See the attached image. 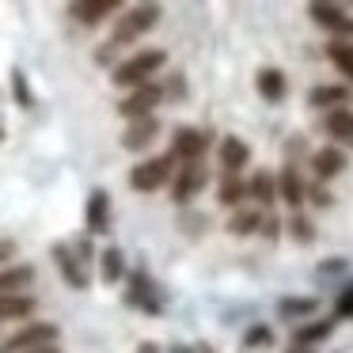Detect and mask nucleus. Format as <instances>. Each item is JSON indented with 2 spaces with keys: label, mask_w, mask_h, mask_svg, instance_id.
Segmentation results:
<instances>
[{
  "label": "nucleus",
  "mask_w": 353,
  "mask_h": 353,
  "mask_svg": "<svg viewBox=\"0 0 353 353\" xmlns=\"http://www.w3.org/2000/svg\"><path fill=\"white\" fill-rule=\"evenodd\" d=\"M160 16H163L160 4H137V8H130V12H125V16L114 23L107 46H114V50H118V46H133L141 34H148L156 23H160Z\"/></svg>",
  "instance_id": "f257e3e1"
},
{
  "label": "nucleus",
  "mask_w": 353,
  "mask_h": 353,
  "mask_svg": "<svg viewBox=\"0 0 353 353\" xmlns=\"http://www.w3.org/2000/svg\"><path fill=\"white\" fill-rule=\"evenodd\" d=\"M163 61H168V57H163V50H141V54H130L114 69V84L118 88H130V92H133V88L148 84V80H152V72L163 69Z\"/></svg>",
  "instance_id": "f03ea898"
},
{
  "label": "nucleus",
  "mask_w": 353,
  "mask_h": 353,
  "mask_svg": "<svg viewBox=\"0 0 353 353\" xmlns=\"http://www.w3.org/2000/svg\"><path fill=\"white\" fill-rule=\"evenodd\" d=\"M175 171H179V163H175V156H152V160H145V163H137V168L130 171V186L137 194H152V190H160V186H168L171 179H175Z\"/></svg>",
  "instance_id": "7ed1b4c3"
},
{
  "label": "nucleus",
  "mask_w": 353,
  "mask_h": 353,
  "mask_svg": "<svg viewBox=\"0 0 353 353\" xmlns=\"http://www.w3.org/2000/svg\"><path fill=\"white\" fill-rule=\"evenodd\" d=\"M125 304L137 307V312H145V315H160L163 312L160 289H156V281H152L148 270H130V277H125Z\"/></svg>",
  "instance_id": "20e7f679"
},
{
  "label": "nucleus",
  "mask_w": 353,
  "mask_h": 353,
  "mask_svg": "<svg viewBox=\"0 0 353 353\" xmlns=\"http://www.w3.org/2000/svg\"><path fill=\"white\" fill-rule=\"evenodd\" d=\"M57 334H61V330H57L54 323H27V327H19L16 334H8L0 342V353H31V350H39V345H54Z\"/></svg>",
  "instance_id": "39448f33"
},
{
  "label": "nucleus",
  "mask_w": 353,
  "mask_h": 353,
  "mask_svg": "<svg viewBox=\"0 0 353 353\" xmlns=\"http://www.w3.org/2000/svg\"><path fill=\"white\" fill-rule=\"evenodd\" d=\"M160 103H163V88L148 80V84L133 88V92L125 95L122 103H118V114H122L125 122H137V118H148V114H152Z\"/></svg>",
  "instance_id": "423d86ee"
},
{
  "label": "nucleus",
  "mask_w": 353,
  "mask_h": 353,
  "mask_svg": "<svg viewBox=\"0 0 353 353\" xmlns=\"http://www.w3.org/2000/svg\"><path fill=\"white\" fill-rule=\"evenodd\" d=\"M205 148H209V133L198 130V125H179L175 137H171V156L175 163H201L205 160Z\"/></svg>",
  "instance_id": "0eeeda50"
},
{
  "label": "nucleus",
  "mask_w": 353,
  "mask_h": 353,
  "mask_svg": "<svg viewBox=\"0 0 353 353\" xmlns=\"http://www.w3.org/2000/svg\"><path fill=\"white\" fill-rule=\"evenodd\" d=\"M205 183H209L205 163H183V168L175 171V179H171V198H175L179 205H186L194 194L205 190Z\"/></svg>",
  "instance_id": "6e6552de"
},
{
  "label": "nucleus",
  "mask_w": 353,
  "mask_h": 353,
  "mask_svg": "<svg viewBox=\"0 0 353 353\" xmlns=\"http://www.w3.org/2000/svg\"><path fill=\"white\" fill-rule=\"evenodd\" d=\"M84 221H88V232H92V236H107L110 232V194L103 190V186H95V190L88 194Z\"/></svg>",
  "instance_id": "1a4fd4ad"
},
{
  "label": "nucleus",
  "mask_w": 353,
  "mask_h": 353,
  "mask_svg": "<svg viewBox=\"0 0 353 353\" xmlns=\"http://www.w3.org/2000/svg\"><path fill=\"white\" fill-rule=\"evenodd\" d=\"M54 262H57V270H61L69 289H80V292L88 289V270H84V262L72 254L69 243H54Z\"/></svg>",
  "instance_id": "9d476101"
},
{
  "label": "nucleus",
  "mask_w": 353,
  "mask_h": 353,
  "mask_svg": "<svg viewBox=\"0 0 353 353\" xmlns=\"http://www.w3.org/2000/svg\"><path fill=\"white\" fill-rule=\"evenodd\" d=\"M156 133H160V118H156V114L137 118V122L125 125V133H122V148H130V152H145V148L156 141Z\"/></svg>",
  "instance_id": "9b49d317"
},
{
  "label": "nucleus",
  "mask_w": 353,
  "mask_h": 353,
  "mask_svg": "<svg viewBox=\"0 0 353 353\" xmlns=\"http://www.w3.org/2000/svg\"><path fill=\"white\" fill-rule=\"evenodd\" d=\"M307 16H312L319 27H327V31L350 34L353 39V19L345 16V8H338V4H307Z\"/></svg>",
  "instance_id": "f8f14e48"
},
{
  "label": "nucleus",
  "mask_w": 353,
  "mask_h": 353,
  "mask_svg": "<svg viewBox=\"0 0 353 353\" xmlns=\"http://www.w3.org/2000/svg\"><path fill=\"white\" fill-rule=\"evenodd\" d=\"M274 183H277V198H281L292 213H300V205H304V183H300L296 168H292V163H289V168H281L274 175Z\"/></svg>",
  "instance_id": "ddd939ff"
},
{
  "label": "nucleus",
  "mask_w": 353,
  "mask_h": 353,
  "mask_svg": "<svg viewBox=\"0 0 353 353\" xmlns=\"http://www.w3.org/2000/svg\"><path fill=\"white\" fill-rule=\"evenodd\" d=\"M114 12H118V0H80V4L69 8V16L84 27H95V23H103V19H110Z\"/></svg>",
  "instance_id": "4468645a"
},
{
  "label": "nucleus",
  "mask_w": 353,
  "mask_h": 353,
  "mask_svg": "<svg viewBox=\"0 0 353 353\" xmlns=\"http://www.w3.org/2000/svg\"><path fill=\"white\" fill-rule=\"evenodd\" d=\"M312 171H315L319 183L342 175V171H345V152H342V148H334V145H323L319 152H312Z\"/></svg>",
  "instance_id": "2eb2a0df"
},
{
  "label": "nucleus",
  "mask_w": 353,
  "mask_h": 353,
  "mask_svg": "<svg viewBox=\"0 0 353 353\" xmlns=\"http://www.w3.org/2000/svg\"><path fill=\"white\" fill-rule=\"evenodd\" d=\"M247 198L254 201V209L270 213V205L277 201V183H274V171H259V175H251V183H247Z\"/></svg>",
  "instance_id": "dca6fc26"
},
{
  "label": "nucleus",
  "mask_w": 353,
  "mask_h": 353,
  "mask_svg": "<svg viewBox=\"0 0 353 353\" xmlns=\"http://www.w3.org/2000/svg\"><path fill=\"white\" fill-rule=\"evenodd\" d=\"M345 99H350V88L345 84H319V88H312L307 92V107H315V110H338V107H345Z\"/></svg>",
  "instance_id": "f3484780"
},
{
  "label": "nucleus",
  "mask_w": 353,
  "mask_h": 353,
  "mask_svg": "<svg viewBox=\"0 0 353 353\" xmlns=\"http://www.w3.org/2000/svg\"><path fill=\"white\" fill-rule=\"evenodd\" d=\"M323 130L327 137H334L338 145H353V110L350 107H338L323 114Z\"/></svg>",
  "instance_id": "a211bd4d"
},
{
  "label": "nucleus",
  "mask_w": 353,
  "mask_h": 353,
  "mask_svg": "<svg viewBox=\"0 0 353 353\" xmlns=\"http://www.w3.org/2000/svg\"><path fill=\"white\" fill-rule=\"evenodd\" d=\"M247 160H251V148H247L239 137H224L221 141V168L228 171V175H239V171L247 168Z\"/></svg>",
  "instance_id": "6ab92c4d"
},
{
  "label": "nucleus",
  "mask_w": 353,
  "mask_h": 353,
  "mask_svg": "<svg viewBox=\"0 0 353 353\" xmlns=\"http://www.w3.org/2000/svg\"><path fill=\"white\" fill-rule=\"evenodd\" d=\"M31 281H34V270L27 266V262H19V266H4L0 270V296H16V292H23Z\"/></svg>",
  "instance_id": "aec40b11"
},
{
  "label": "nucleus",
  "mask_w": 353,
  "mask_h": 353,
  "mask_svg": "<svg viewBox=\"0 0 353 353\" xmlns=\"http://www.w3.org/2000/svg\"><path fill=\"white\" fill-rule=\"evenodd\" d=\"M125 277V254L122 247H103L99 254V281L103 285H118Z\"/></svg>",
  "instance_id": "412c9836"
},
{
  "label": "nucleus",
  "mask_w": 353,
  "mask_h": 353,
  "mask_svg": "<svg viewBox=\"0 0 353 353\" xmlns=\"http://www.w3.org/2000/svg\"><path fill=\"white\" fill-rule=\"evenodd\" d=\"M254 84H259V95H262L266 103H281L285 92H289V80H285L281 69H262Z\"/></svg>",
  "instance_id": "4be33fe9"
},
{
  "label": "nucleus",
  "mask_w": 353,
  "mask_h": 353,
  "mask_svg": "<svg viewBox=\"0 0 353 353\" xmlns=\"http://www.w3.org/2000/svg\"><path fill=\"white\" fill-rule=\"evenodd\" d=\"M330 330H334V319H312V323H304V327L292 330V345H304V350H312L315 342H327Z\"/></svg>",
  "instance_id": "5701e85b"
},
{
  "label": "nucleus",
  "mask_w": 353,
  "mask_h": 353,
  "mask_svg": "<svg viewBox=\"0 0 353 353\" xmlns=\"http://www.w3.org/2000/svg\"><path fill=\"white\" fill-rule=\"evenodd\" d=\"M327 57H330V65L353 84V39H330L327 42Z\"/></svg>",
  "instance_id": "b1692460"
},
{
  "label": "nucleus",
  "mask_w": 353,
  "mask_h": 353,
  "mask_svg": "<svg viewBox=\"0 0 353 353\" xmlns=\"http://www.w3.org/2000/svg\"><path fill=\"white\" fill-rule=\"evenodd\" d=\"M34 312V296L16 292V296H0V323H19Z\"/></svg>",
  "instance_id": "393cba45"
},
{
  "label": "nucleus",
  "mask_w": 353,
  "mask_h": 353,
  "mask_svg": "<svg viewBox=\"0 0 353 353\" xmlns=\"http://www.w3.org/2000/svg\"><path fill=\"white\" fill-rule=\"evenodd\" d=\"M247 198V183L239 175H228V171H224L221 175V186H216V201H221V205H239V201Z\"/></svg>",
  "instance_id": "a878e982"
},
{
  "label": "nucleus",
  "mask_w": 353,
  "mask_h": 353,
  "mask_svg": "<svg viewBox=\"0 0 353 353\" xmlns=\"http://www.w3.org/2000/svg\"><path fill=\"white\" fill-rule=\"evenodd\" d=\"M259 224H262V209H239V213H232L228 232L232 236H254Z\"/></svg>",
  "instance_id": "bb28decb"
},
{
  "label": "nucleus",
  "mask_w": 353,
  "mask_h": 353,
  "mask_svg": "<svg viewBox=\"0 0 353 353\" xmlns=\"http://www.w3.org/2000/svg\"><path fill=\"white\" fill-rule=\"evenodd\" d=\"M319 307V300L315 296H304V300H281L277 304V315H285V319H296V315H307Z\"/></svg>",
  "instance_id": "cd10ccee"
},
{
  "label": "nucleus",
  "mask_w": 353,
  "mask_h": 353,
  "mask_svg": "<svg viewBox=\"0 0 353 353\" xmlns=\"http://www.w3.org/2000/svg\"><path fill=\"white\" fill-rule=\"evenodd\" d=\"M12 95H16L19 107H34V95H31V88H27L23 69H12Z\"/></svg>",
  "instance_id": "c85d7f7f"
},
{
  "label": "nucleus",
  "mask_w": 353,
  "mask_h": 353,
  "mask_svg": "<svg viewBox=\"0 0 353 353\" xmlns=\"http://www.w3.org/2000/svg\"><path fill=\"white\" fill-rule=\"evenodd\" d=\"M243 345H247V350H266V345H274V330L259 323V327H251L243 334Z\"/></svg>",
  "instance_id": "c756f323"
},
{
  "label": "nucleus",
  "mask_w": 353,
  "mask_h": 353,
  "mask_svg": "<svg viewBox=\"0 0 353 353\" xmlns=\"http://www.w3.org/2000/svg\"><path fill=\"white\" fill-rule=\"evenodd\" d=\"M289 232L296 236V243H312V239H315V228L304 221V213H292L289 216Z\"/></svg>",
  "instance_id": "7c9ffc66"
},
{
  "label": "nucleus",
  "mask_w": 353,
  "mask_h": 353,
  "mask_svg": "<svg viewBox=\"0 0 353 353\" xmlns=\"http://www.w3.org/2000/svg\"><path fill=\"white\" fill-rule=\"evenodd\" d=\"M334 315L338 319H353V285H345L334 300Z\"/></svg>",
  "instance_id": "2f4dec72"
},
{
  "label": "nucleus",
  "mask_w": 353,
  "mask_h": 353,
  "mask_svg": "<svg viewBox=\"0 0 353 353\" xmlns=\"http://www.w3.org/2000/svg\"><path fill=\"white\" fill-rule=\"evenodd\" d=\"M304 198H312L319 209H330V205H334V198H330V190H327L323 183H315L312 190H304Z\"/></svg>",
  "instance_id": "473e14b6"
},
{
  "label": "nucleus",
  "mask_w": 353,
  "mask_h": 353,
  "mask_svg": "<svg viewBox=\"0 0 353 353\" xmlns=\"http://www.w3.org/2000/svg\"><path fill=\"white\" fill-rule=\"evenodd\" d=\"M259 232H266V239H274L277 232H281V224H277V216L262 213V224H259Z\"/></svg>",
  "instance_id": "72a5a7b5"
},
{
  "label": "nucleus",
  "mask_w": 353,
  "mask_h": 353,
  "mask_svg": "<svg viewBox=\"0 0 353 353\" xmlns=\"http://www.w3.org/2000/svg\"><path fill=\"white\" fill-rule=\"evenodd\" d=\"M12 259H16V243H12V239H0V270L8 266Z\"/></svg>",
  "instance_id": "f704fd0d"
},
{
  "label": "nucleus",
  "mask_w": 353,
  "mask_h": 353,
  "mask_svg": "<svg viewBox=\"0 0 353 353\" xmlns=\"http://www.w3.org/2000/svg\"><path fill=\"white\" fill-rule=\"evenodd\" d=\"M137 353H160V345H156V342H141Z\"/></svg>",
  "instance_id": "c9c22d12"
},
{
  "label": "nucleus",
  "mask_w": 353,
  "mask_h": 353,
  "mask_svg": "<svg viewBox=\"0 0 353 353\" xmlns=\"http://www.w3.org/2000/svg\"><path fill=\"white\" fill-rule=\"evenodd\" d=\"M31 353H61V345H57V342L54 345H39V350H31Z\"/></svg>",
  "instance_id": "e433bc0d"
},
{
  "label": "nucleus",
  "mask_w": 353,
  "mask_h": 353,
  "mask_svg": "<svg viewBox=\"0 0 353 353\" xmlns=\"http://www.w3.org/2000/svg\"><path fill=\"white\" fill-rule=\"evenodd\" d=\"M194 353H216V350H213L209 342H201V345H194Z\"/></svg>",
  "instance_id": "4c0bfd02"
},
{
  "label": "nucleus",
  "mask_w": 353,
  "mask_h": 353,
  "mask_svg": "<svg viewBox=\"0 0 353 353\" xmlns=\"http://www.w3.org/2000/svg\"><path fill=\"white\" fill-rule=\"evenodd\" d=\"M168 353H194V350H190V345H171Z\"/></svg>",
  "instance_id": "58836bf2"
},
{
  "label": "nucleus",
  "mask_w": 353,
  "mask_h": 353,
  "mask_svg": "<svg viewBox=\"0 0 353 353\" xmlns=\"http://www.w3.org/2000/svg\"><path fill=\"white\" fill-rule=\"evenodd\" d=\"M285 353H312V350H304V345H289Z\"/></svg>",
  "instance_id": "ea45409f"
},
{
  "label": "nucleus",
  "mask_w": 353,
  "mask_h": 353,
  "mask_svg": "<svg viewBox=\"0 0 353 353\" xmlns=\"http://www.w3.org/2000/svg\"><path fill=\"white\" fill-rule=\"evenodd\" d=\"M4 137H8V130H4V122H0V141H4Z\"/></svg>",
  "instance_id": "a19ab883"
}]
</instances>
